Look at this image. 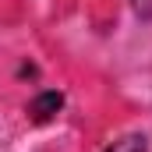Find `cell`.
<instances>
[{
	"label": "cell",
	"mask_w": 152,
	"mask_h": 152,
	"mask_svg": "<svg viewBox=\"0 0 152 152\" xmlns=\"http://www.w3.org/2000/svg\"><path fill=\"white\" fill-rule=\"evenodd\" d=\"M134 4H138V11H145V4H152V0H134Z\"/></svg>",
	"instance_id": "obj_3"
},
{
	"label": "cell",
	"mask_w": 152,
	"mask_h": 152,
	"mask_svg": "<svg viewBox=\"0 0 152 152\" xmlns=\"http://www.w3.org/2000/svg\"><path fill=\"white\" fill-rule=\"evenodd\" d=\"M60 106H64V96H60V92H42V96H36V99L28 103V117H32L36 124H46Z\"/></svg>",
	"instance_id": "obj_1"
},
{
	"label": "cell",
	"mask_w": 152,
	"mask_h": 152,
	"mask_svg": "<svg viewBox=\"0 0 152 152\" xmlns=\"http://www.w3.org/2000/svg\"><path fill=\"white\" fill-rule=\"evenodd\" d=\"M149 149V142H145V134H127V138H120L113 142L106 152H145Z\"/></svg>",
	"instance_id": "obj_2"
}]
</instances>
